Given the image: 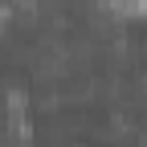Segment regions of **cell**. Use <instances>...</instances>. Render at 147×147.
Instances as JSON below:
<instances>
[{
	"label": "cell",
	"mask_w": 147,
	"mask_h": 147,
	"mask_svg": "<svg viewBox=\"0 0 147 147\" xmlns=\"http://www.w3.org/2000/svg\"><path fill=\"white\" fill-rule=\"evenodd\" d=\"M98 4L119 16V21H131V16H147V0H98Z\"/></svg>",
	"instance_id": "cell-1"
},
{
	"label": "cell",
	"mask_w": 147,
	"mask_h": 147,
	"mask_svg": "<svg viewBox=\"0 0 147 147\" xmlns=\"http://www.w3.org/2000/svg\"><path fill=\"white\" fill-rule=\"evenodd\" d=\"M12 4H25V8H29V4H37V0H12Z\"/></svg>",
	"instance_id": "cell-2"
}]
</instances>
